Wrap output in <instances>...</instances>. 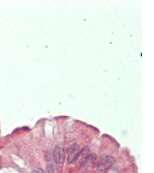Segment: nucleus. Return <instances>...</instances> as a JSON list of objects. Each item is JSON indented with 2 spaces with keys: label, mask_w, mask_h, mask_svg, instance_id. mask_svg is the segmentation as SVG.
I'll return each mask as SVG.
<instances>
[{
  "label": "nucleus",
  "mask_w": 154,
  "mask_h": 173,
  "mask_svg": "<svg viewBox=\"0 0 154 173\" xmlns=\"http://www.w3.org/2000/svg\"><path fill=\"white\" fill-rule=\"evenodd\" d=\"M97 156L95 154H91L87 156L83 160V166L86 170H89L91 169L95 163L97 159Z\"/></svg>",
  "instance_id": "obj_4"
},
{
  "label": "nucleus",
  "mask_w": 154,
  "mask_h": 173,
  "mask_svg": "<svg viewBox=\"0 0 154 173\" xmlns=\"http://www.w3.org/2000/svg\"><path fill=\"white\" fill-rule=\"evenodd\" d=\"M79 146L77 144H73L70 146L68 150L67 162L70 164L77 159L80 153Z\"/></svg>",
  "instance_id": "obj_3"
},
{
  "label": "nucleus",
  "mask_w": 154,
  "mask_h": 173,
  "mask_svg": "<svg viewBox=\"0 0 154 173\" xmlns=\"http://www.w3.org/2000/svg\"><path fill=\"white\" fill-rule=\"evenodd\" d=\"M45 173H53V171L52 167H51L50 165H47L46 166Z\"/></svg>",
  "instance_id": "obj_6"
},
{
  "label": "nucleus",
  "mask_w": 154,
  "mask_h": 173,
  "mask_svg": "<svg viewBox=\"0 0 154 173\" xmlns=\"http://www.w3.org/2000/svg\"><path fill=\"white\" fill-rule=\"evenodd\" d=\"M116 159L112 156H103L101 157L98 162L97 167L98 170L101 172H104L109 169L115 163Z\"/></svg>",
  "instance_id": "obj_1"
},
{
  "label": "nucleus",
  "mask_w": 154,
  "mask_h": 173,
  "mask_svg": "<svg viewBox=\"0 0 154 173\" xmlns=\"http://www.w3.org/2000/svg\"><path fill=\"white\" fill-rule=\"evenodd\" d=\"M88 152H89V148L87 146L84 147L82 149V150L80 151V153L79 154L77 159H80V160H84V158L87 156V155L88 153Z\"/></svg>",
  "instance_id": "obj_5"
},
{
  "label": "nucleus",
  "mask_w": 154,
  "mask_h": 173,
  "mask_svg": "<svg viewBox=\"0 0 154 173\" xmlns=\"http://www.w3.org/2000/svg\"><path fill=\"white\" fill-rule=\"evenodd\" d=\"M37 172H38V173H44L43 171V170L41 169L40 168H39V169H38Z\"/></svg>",
  "instance_id": "obj_7"
},
{
  "label": "nucleus",
  "mask_w": 154,
  "mask_h": 173,
  "mask_svg": "<svg viewBox=\"0 0 154 173\" xmlns=\"http://www.w3.org/2000/svg\"><path fill=\"white\" fill-rule=\"evenodd\" d=\"M53 160L55 164L62 166L65 158L64 148L62 145H56L53 151Z\"/></svg>",
  "instance_id": "obj_2"
},
{
  "label": "nucleus",
  "mask_w": 154,
  "mask_h": 173,
  "mask_svg": "<svg viewBox=\"0 0 154 173\" xmlns=\"http://www.w3.org/2000/svg\"><path fill=\"white\" fill-rule=\"evenodd\" d=\"M31 173H38V172H37V171H36V170H33V171L31 172Z\"/></svg>",
  "instance_id": "obj_8"
}]
</instances>
